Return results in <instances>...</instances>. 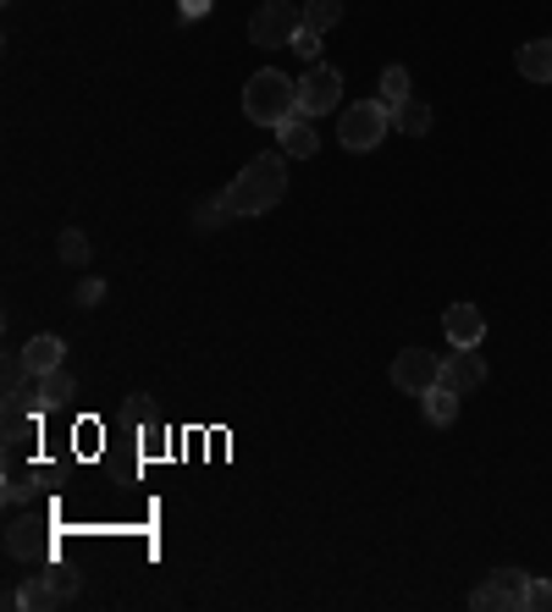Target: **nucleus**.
<instances>
[{
	"instance_id": "obj_1",
	"label": "nucleus",
	"mask_w": 552,
	"mask_h": 612,
	"mask_svg": "<svg viewBox=\"0 0 552 612\" xmlns=\"http://www.w3.org/2000/svg\"><path fill=\"white\" fill-rule=\"evenodd\" d=\"M288 194V155H255L232 183H227V205L232 216H266L277 210Z\"/></svg>"
},
{
	"instance_id": "obj_2",
	"label": "nucleus",
	"mask_w": 552,
	"mask_h": 612,
	"mask_svg": "<svg viewBox=\"0 0 552 612\" xmlns=\"http://www.w3.org/2000/svg\"><path fill=\"white\" fill-rule=\"evenodd\" d=\"M293 111H299V84H293L288 73L266 67V73H255V78L243 84V117H249L255 128H282Z\"/></svg>"
},
{
	"instance_id": "obj_3",
	"label": "nucleus",
	"mask_w": 552,
	"mask_h": 612,
	"mask_svg": "<svg viewBox=\"0 0 552 612\" xmlns=\"http://www.w3.org/2000/svg\"><path fill=\"white\" fill-rule=\"evenodd\" d=\"M387 133H398L392 128V106L387 100H359V106H348L343 111V150H354V155H365V150H376Z\"/></svg>"
},
{
	"instance_id": "obj_4",
	"label": "nucleus",
	"mask_w": 552,
	"mask_h": 612,
	"mask_svg": "<svg viewBox=\"0 0 552 612\" xmlns=\"http://www.w3.org/2000/svg\"><path fill=\"white\" fill-rule=\"evenodd\" d=\"M299 29H304V12L293 7V0H266V7L249 18V40H255V45H266V51L293 45V40H299Z\"/></svg>"
},
{
	"instance_id": "obj_5",
	"label": "nucleus",
	"mask_w": 552,
	"mask_h": 612,
	"mask_svg": "<svg viewBox=\"0 0 552 612\" xmlns=\"http://www.w3.org/2000/svg\"><path fill=\"white\" fill-rule=\"evenodd\" d=\"M524 595H530V573L497 568L469 590V606H480V612H524Z\"/></svg>"
},
{
	"instance_id": "obj_6",
	"label": "nucleus",
	"mask_w": 552,
	"mask_h": 612,
	"mask_svg": "<svg viewBox=\"0 0 552 612\" xmlns=\"http://www.w3.org/2000/svg\"><path fill=\"white\" fill-rule=\"evenodd\" d=\"M337 106H343V73L326 67V62H315V67L299 78V111H304V117H326V111H337Z\"/></svg>"
},
{
	"instance_id": "obj_7",
	"label": "nucleus",
	"mask_w": 552,
	"mask_h": 612,
	"mask_svg": "<svg viewBox=\"0 0 552 612\" xmlns=\"http://www.w3.org/2000/svg\"><path fill=\"white\" fill-rule=\"evenodd\" d=\"M436 381H442V359H436L431 348H403V353L392 359V386H398V392L425 397Z\"/></svg>"
},
{
	"instance_id": "obj_8",
	"label": "nucleus",
	"mask_w": 552,
	"mask_h": 612,
	"mask_svg": "<svg viewBox=\"0 0 552 612\" xmlns=\"http://www.w3.org/2000/svg\"><path fill=\"white\" fill-rule=\"evenodd\" d=\"M442 331H447L453 348H480V337H486V315H480L475 304H447V309H442Z\"/></svg>"
},
{
	"instance_id": "obj_9",
	"label": "nucleus",
	"mask_w": 552,
	"mask_h": 612,
	"mask_svg": "<svg viewBox=\"0 0 552 612\" xmlns=\"http://www.w3.org/2000/svg\"><path fill=\"white\" fill-rule=\"evenodd\" d=\"M480 381H486V359H480L475 348H453V353L442 359V386H453L458 397L475 392Z\"/></svg>"
},
{
	"instance_id": "obj_10",
	"label": "nucleus",
	"mask_w": 552,
	"mask_h": 612,
	"mask_svg": "<svg viewBox=\"0 0 552 612\" xmlns=\"http://www.w3.org/2000/svg\"><path fill=\"white\" fill-rule=\"evenodd\" d=\"M277 144H282V155H293V161H310V155L321 150V133L310 128V117H304V111H293V117L277 128Z\"/></svg>"
},
{
	"instance_id": "obj_11",
	"label": "nucleus",
	"mask_w": 552,
	"mask_h": 612,
	"mask_svg": "<svg viewBox=\"0 0 552 612\" xmlns=\"http://www.w3.org/2000/svg\"><path fill=\"white\" fill-rule=\"evenodd\" d=\"M7 551L12 557H51V535H45V524H34V518H12L7 524Z\"/></svg>"
},
{
	"instance_id": "obj_12",
	"label": "nucleus",
	"mask_w": 552,
	"mask_h": 612,
	"mask_svg": "<svg viewBox=\"0 0 552 612\" xmlns=\"http://www.w3.org/2000/svg\"><path fill=\"white\" fill-rule=\"evenodd\" d=\"M73 392H78L73 375H67V370H51V375H40V386H34V408H40V414H56V408L73 403Z\"/></svg>"
},
{
	"instance_id": "obj_13",
	"label": "nucleus",
	"mask_w": 552,
	"mask_h": 612,
	"mask_svg": "<svg viewBox=\"0 0 552 612\" xmlns=\"http://www.w3.org/2000/svg\"><path fill=\"white\" fill-rule=\"evenodd\" d=\"M519 78H530V84H552V40H530V45H519Z\"/></svg>"
},
{
	"instance_id": "obj_14",
	"label": "nucleus",
	"mask_w": 552,
	"mask_h": 612,
	"mask_svg": "<svg viewBox=\"0 0 552 612\" xmlns=\"http://www.w3.org/2000/svg\"><path fill=\"white\" fill-rule=\"evenodd\" d=\"M7 601H12V606H29V612L62 606V601H56V584H51V573H34V579H29V584H23L18 595H7Z\"/></svg>"
},
{
	"instance_id": "obj_15",
	"label": "nucleus",
	"mask_w": 552,
	"mask_h": 612,
	"mask_svg": "<svg viewBox=\"0 0 552 612\" xmlns=\"http://www.w3.org/2000/svg\"><path fill=\"white\" fill-rule=\"evenodd\" d=\"M392 128H398V133H409V139H425V133H431V106H420V100L392 106Z\"/></svg>"
},
{
	"instance_id": "obj_16",
	"label": "nucleus",
	"mask_w": 552,
	"mask_h": 612,
	"mask_svg": "<svg viewBox=\"0 0 552 612\" xmlns=\"http://www.w3.org/2000/svg\"><path fill=\"white\" fill-rule=\"evenodd\" d=\"M23 353H29L34 375H51V370H62V353H67V348H62V337H51V331H45V337H34Z\"/></svg>"
},
{
	"instance_id": "obj_17",
	"label": "nucleus",
	"mask_w": 552,
	"mask_h": 612,
	"mask_svg": "<svg viewBox=\"0 0 552 612\" xmlns=\"http://www.w3.org/2000/svg\"><path fill=\"white\" fill-rule=\"evenodd\" d=\"M425 419H431V425H453V419H458V392L436 381V386L425 392Z\"/></svg>"
},
{
	"instance_id": "obj_18",
	"label": "nucleus",
	"mask_w": 552,
	"mask_h": 612,
	"mask_svg": "<svg viewBox=\"0 0 552 612\" xmlns=\"http://www.w3.org/2000/svg\"><path fill=\"white\" fill-rule=\"evenodd\" d=\"M343 23V0H304V29L310 34H326Z\"/></svg>"
},
{
	"instance_id": "obj_19",
	"label": "nucleus",
	"mask_w": 552,
	"mask_h": 612,
	"mask_svg": "<svg viewBox=\"0 0 552 612\" xmlns=\"http://www.w3.org/2000/svg\"><path fill=\"white\" fill-rule=\"evenodd\" d=\"M227 216H232L227 194H221V199H199V205H194V227H199V232H216V227H227Z\"/></svg>"
},
{
	"instance_id": "obj_20",
	"label": "nucleus",
	"mask_w": 552,
	"mask_h": 612,
	"mask_svg": "<svg viewBox=\"0 0 552 612\" xmlns=\"http://www.w3.org/2000/svg\"><path fill=\"white\" fill-rule=\"evenodd\" d=\"M381 100H387V106H403V100H414V95H409V67H398V62H392V67L381 73Z\"/></svg>"
},
{
	"instance_id": "obj_21",
	"label": "nucleus",
	"mask_w": 552,
	"mask_h": 612,
	"mask_svg": "<svg viewBox=\"0 0 552 612\" xmlns=\"http://www.w3.org/2000/svg\"><path fill=\"white\" fill-rule=\"evenodd\" d=\"M40 480H51V469H40V474H34V469H12V474H7V502H29Z\"/></svg>"
},
{
	"instance_id": "obj_22",
	"label": "nucleus",
	"mask_w": 552,
	"mask_h": 612,
	"mask_svg": "<svg viewBox=\"0 0 552 612\" xmlns=\"http://www.w3.org/2000/svg\"><path fill=\"white\" fill-rule=\"evenodd\" d=\"M56 249H62V265H78V271H84V265H89V238H84V232H78V227H67V232H62V243H56Z\"/></svg>"
},
{
	"instance_id": "obj_23",
	"label": "nucleus",
	"mask_w": 552,
	"mask_h": 612,
	"mask_svg": "<svg viewBox=\"0 0 552 612\" xmlns=\"http://www.w3.org/2000/svg\"><path fill=\"white\" fill-rule=\"evenodd\" d=\"M100 298H106V282H100V276H84V282H78V293H73V304H78V309H95Z\"/></svg>"
},
{
	"instance_id": "obj_24",
	"label": "nucleus",
	"mask_w": 552,
	"mask_h": 612,
	"mask_svg": "<svg viewBox=\"0 0 552 612\" xmlns=\"http://www.w3.org/2000/svg\"><path fill=\"white\" fill-rule=\"evenodd\" d=\"M51 584H56V601H73L78 584H84V573H73V568H51Z\"/></svg>"
},
{
	"instance_id": "obj_25",
	"label": "nucleus",
	"mask_w": 552,
	"mask_h": 612,
	"mask_svg": "<svg viewBox=\"0 0 552 612\" xmlns=\"http://www.w3.org/2000/svg\"><path fill=\"white\" fill-rule=\"evenodd\" d=\"M524 612H552V579H530V595H524Z\"/></svg>"
},
{
	"instance_id": "obj_26",
	"label": "nucleus",
	"mask_w": 552,
	"mask_h": 612,
	"mask_svg": "<svg viewBox=\"0 0 552 612\" xmlns=\"http://www.w3.org/2000/svg\"><path fill=\"white\" fill-rule=\"evenodd\" d=\"M293 51H299L304 62H321V34H310V29H299V40H293Z\"/></svg>"
},
{
	"instance_id": "obj_27",
	"label": "nucleus",
	"mask_w": 552,
	"mask_h": 612,
	"mask_svg": "<svg viewBox=\"0 0 552 612\" xmlns=\"http://www.w3.org/2000/svg\"><path fill=\"white\" fill-rule=\"evenodd\" d=\"M216 7V0H183V18H205Z\"/></svg>"
}]
</instances>
